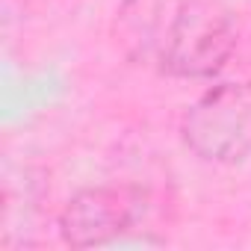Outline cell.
<instances>
[{"instance_id": "cell-1", "label": "cell", "mask_w": 251, "mask_h": 251, "mask_svg": "<svg viewBox=\"0 0 251 251\" xmlns=\"http://www.w3.org/2000/svg\"><path fill=\"white\" fill-rule=\"evenodd\" d=\"M127 42L142 56H154L172 77H213L236 50V27L227 12L204 0H130L124 6Z\"/></svg>"}, {"instance_id": "cell-3", "label": "cell", "mask_w": 251, "mask_h": 251, "mask_svg": "<svg viewBox=\"0 0 251 251\" xmlns=\"http://www.w3.org/2000/svg\"><path fill=\"white\" fill-rule=\"evenodd\" d=\"M145 195L133 186H92L77 192L59 213V236L68 245H103L139 222Z\"/></svg>"}, {"instance_id": "cell-2", "label": "cell", "mask_w": 251, "mask_h": 251, "mask_svg": "<svg viewBox=\"0 0 251 251\" xmlns=\"http://www.w3.org/2000/svg\"><path fill=\"white\" fill-rule=\"evenodd\" d=\"M183 139L207 163H236L251 154V83H222L204 92L183 118Z\"/></svg>"}]
</instances>
